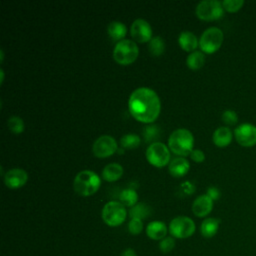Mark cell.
I'll return each instance as SVG.
<instances>
[{
	"label": "cell",
	"instance_id": "cell-6",
	"mask_svg": "<svg viewBox=\"0 0 256 256\" xmlns=\"http://www.w3.org/2000/svg\"><path fill=\"white\" fill-rule=\"evenodd\" d=\"M224 34L218 27L212 26L203 31L199 39V46L202 52L211 54L216 52L222 45Z\"/></svg>",
	"mask_w": 256,
	"mask_h": 256
},
{
	"label": "cell",
	"instance_id": "cell-4",
	"mask_svg": "<svg viewBox=\"0 0 256 256\" xmlns=\"http://www.w3.org/2000/svg\"><path fill=\"white\" fill-rule=\"evenodd\" d=\"M139 49L133 40L123 39L116 43L113 50L114 60L122 65L131 64L138 57Z\"/></svg>",
	"mask_w": 256,
	"mask_h": 256
},
{
	"label": "cell",
	"instance_id": "cell-29",
	"mask_svg": "<svg viewBox=\"0 0 256 256\" xmlns=\"http://www.w3.org/2000/svg\"><path fill=\"white\" fill-rule=\"evenodd\" d=\"M222 5L225 11L234 13L239 11L242 8V6L244 5V1L243 0H224L222 1Z\"/></svg>",
	"mask_w": 256,
	"mask_h": 256
},
{
	"label": "cell",
	"instance_id": "cell-32",
	"mask_svg": "<svg viewBox=\"0 0 256 256\" xmlns=\"http://www.w3.org/2000/svg\"><path fill=\"white\" fill-rule=\"evenodd\" d=\"M128 230L133 235H138L143 230V222L141 219L137 218H131V220L128 223Z\"/></svg>",
	"mask_w": 256,
	"mask_h": 256
},
{
	"label": "cell",
	"instance_id": "cell-28",
	"mask_svg": "<svg viewBox=\"0 0 256 256\" xmlns=\"http://www.w3.org/2000/svg\"><path fill=\"white\" fill-rule=\"evenodd\" d=\"M8 128L15 134H19L24 130V121L21 117L17 115H13L7 120Z\"/></svg>",
	"mask_w": 256,
	"mask_h": 256
},
{
	"label": "cell",
	"instance_id": "cell-12",
	"mask_svg": "<svg viewBox=\"0 0 256 256\" xmlns=\"http://www.w3.org/2000/svg\"><path fill=\"white\" fill-rule=\"evenodd\" d=\"M130 32L132 37L138 42H149L152 38L151 25L143 18H138L133 21Z\"/></svg>",
	"mask_w": 256,
	"mask_h": 256
},
{
	"label": "cell",
	"instance_id": "cell-16",
	"mask_svg": "<svg viewBox=\"0 0 256 256\" xmlns=\"http://www.w3.org/2000/svg\"><path fill=\"white\" fill-rule=\"evenodd\" d=\"M168 228L162 221H152L146 227V234L150 239L162 240L166 237Z\"/></svg>",
	"mask_w": 256,
	"mask_h": 256
},
{
	"label": "cell",
	"instance_id": "cell-5",
	"mask_svg": "<svg viewBox=\"0 0 256 256\" xmlns=\"http://www.w3.org/2000/svg\"><path fill=\"white\" fill-rule=\"evenodd\" d=\"M101 217L108 226L117 227L125 221L127 210L120 201H109L103 206Z\"/></svg>",
	"mask_w": 256,
	"mask_h": 256
},
{
	"label": "cell",
	"instance_id": "cell-27",
	"mask_svg": "<svg viewBox=\"0 0 256 256\" xmlns=\"http://www.w3.org/2000/svg\"><path fill=\"white\" fill-rule=\"evenodd\" d=\"M141 139L138 135L134 134V133H128L125 134L121 137L120 139V145L122 148H128V149H132V148H136L140 145Z\"/></svg>",
	"mask_w": 256,
	"mask_h": 256
},
{
	"label": "cell",
	"instance_id": "cell-26",
	"mask_svg": "<svg viewBox=\"0 0 256 256\" xmlns=\"http://www.w3.org/2000/svg\"><path fill=\"white\" fill-rule=\"evenodd\" d=\"M142 134H143L144 139H145L146 142L154 143V141L159 138V136L161 134V130H160V127L158 125L150 124V125H147L143 128Z\"/></svg>",
	"mask_w": 256,
	"mask_h": 256
},
{
	"label": "cell",
	"instance_id": "cell-39",
	"mask_svg": "<svg viewBox=\"0 0 256 256\" xmlns=\"http://www.w3.org/2000/svg\"><path fill=\"white\" fill-rule=\"evenodd\" d=\"M117 151H118V153H119V154H120V153H121V154H122V153H123V149H122V148H121V149H120V148H119V149H118V150H117Z\"/></svg>",
	"mask_w": 256,
	"mask_h": 256
},
{
	"label": "cell",
	"instance_id": "cell-2",
	"mask_svg": "<svg viewBox=\"0 0 256 256\" xmlns=\"http://www.w3.org/2000/svg\"><path fill=\"white\" fill-rule=\"evenodd\" d=\"M194 137L190 130L178 128L174 130L168 138L169 149L180 156H187L193 150Z\"/></svg>",
	"mask_w": 256,
	"mask_h": 256
},
{
	"label": "cell",
	"instance_id": "cell-9",
	"mask_svg": "<svg viewBox=\"0 0 256 256\" xmlns=\"http://www.w3.org/2000/svg\"><path fill=\"white\" fill-rule=\"evenodd\" d=\"M146 158L153 166L163 167L170 161V152L162 142L150 143L146 149Z\"/></svg>",
	"mask_w": 256,
	"mask_h": 256
},
{
	"label": "cell",
	"instance_id": "cell-1",
	"mask_svg": "<svg viewBox=\"0 0 256 256\" xmlns=\"http://www.w3.org/2000/svg\"><path fill=\"white\" fill-rule=\"evenodd\" d=\"M128 109L136 120L144 123H151L160 113V98L151 88H136L129 97Z\"/></svg>",
	"mask_w": 256,
	"mask_h": 256
},
{
	"label": "cell",
	"instance_id": "cell-19",
	"mask_svg": "<svg viewBox=\"0 0 256 256\" xmlns=\"http://www.w3.org/2000/svg\"><path fill=\"white\" fill-rule=\"evenodd\" d=\"M219 225H220L219 219L213 218V217L205 218L202 221L201 226H200V231H201L202 236L205 238H212L218 232Z\"/></svg>",
	"mask_w": 256,
	"mask_h": 256
},
{
	"label": "cell",
	"instance_id": "cell-13",
	"mask_svg": "<svg viewBox=\"0 0 256 256\" xmlns=\"http://www.w3.org/2000/svg\"><path fill=\"white\" fill-rule=\"evenodd\" d=\"M28 180L27 172L22 168H12L4 174V183L7 187L15 189L22 187Z\"/></svg>",
	"mask_w": 256,
	"mask_h": 256
},
{
	"label": "cell",
	"instance_id": "cell-8",
	"mask_svg": "<svg viewBox=\"0 0 256 256\" xmlns=\"http://www.w3.org/2000/svg\"><path fill=\"white\" fill-rule=\"evenodd\" d=\"M168 229L174 238L185 239L194 234L196 226L191 218L187 216H177L170 221Z\"/></svg>",
	"mask_w": 256,
	"mask_h": 256
},
{
	"label": "cell",
	"instance_id": "cell-17",
	"mask_svg": "<svg viewBox=\"0 0 256 256\" xmlns=\"http://www.w3.org/2000/svg\"><path fill=\"white\" fill-rule=\"evenodd\" d=\"M190 168V164L188 160L183 157H175L173 158L168 165V170L170 174L174 177H181L185 175Z\"/></svg>",
	"mask_w": 256,
	"mask_h": 256
},
{
	"label": "cell",
	"instance_id": "cell-14",
	"mask_svg": "<svg viewBox=\"0 0 256 256\" xmlns=\"http://www.w3.org/2000/svg\"><path fill=\"white\" fill-rule=\"evenodd\" d=\"M191 209L195 216L205 217L213 209V200L207 194L200 195L193 201Z\"/></svg>",
	"mask_w": 256,
	"mask_h": 256
},
{
	"label": "cell",
	"instance_id": "cell-23",
	"mask_svg": "<svg viewBox=\"0 0 256 256\" xmlns=\"http://www.w3.org/2000/svg\"><path fill=\"white\" fill-rule=\"evenodd\" d=\"M186 63L190 69H199L205 63V55L202 51H193L187 56Z\"/></svg>",
	"mask_w": 256,
	"mask_h": 256
},
{
	"label": "cell",
	"instance_id": "cell-15",
	"mask_svg": "<svg viewBox=\"0 0 256 256\" xmlns=\"http://www.w3.org/2000/svg\"><path fill=\"white\" fill-rule=\"evenodd\" d=\"M233 138V134L231 129L228 126H220L218 127L212 135L213 143L218 147H226L228 146Z\"/></svg>",
	"mask_w": 256,
	"mask_h": 256
},
{
	"label": "cell",
	"instance_id": "cell-38",
	"mask_svg": "<svg viewBox=\"0 0 256 256\" xmlns=\"http://www.w3.org/2000/svg\"><path fill=\"white\" fill-rule=\"evenodd\" d=\"M3 59H4V52H3V49H1L0 50V60H1V62L3 61Z\"/></svg>",
	"mask_w": 256,
	"mask_h": 256
},
{
	"label": "cell",
	"instance_id": "cell-35",
	"mask_svg": "<svg viewBox=\"0 0 256 256\" xmlns=\"http://www.w3.org/2000/svg\"><path fill=\"white\" fill-rule=\"evenodd\" d=\"M181 188H182V190H183L185 193H187V194H192V193L195 191V186H194L191 182H189V181L183 182V183L181 184Z\"/></svg>",
	"mask_w": 256,
	"mask_h": 256
},
{
	"label": "cell",
	"instance_id": "cell-33",
	"mask_svg": "<svg viewBox=\"0 0 256 256\" xmlns=\"http://www.w3.org/2000/svg\"><path fill=\"white\" fill-rule=\"evenodd\" d=\"M190 157L195 162H203L205 160V154L200 149H193L190 153Z\"/></svg>",
	"mask_w": 256,
	"mask_h": 256
},
{
	"label": "cell",
	"instance_id": "cell-18",
	"mask_svg": "<svg viewBox=\"0 0 256 256\" xmlns=\"http://www.w3.org/2000/svg\"><path fill=\"white\" fill-rule=\"evenodd\" d=\"M179 45L185 51H192L199 45V40L194 33L189 30H184L179 34L178 37Z\"/></svg>",
	"mask_w": 256,
	"mask_h": 256
},
{
	"label": "cell",
	"instance_id": "cell-25",
	"mask_svg": "<svg viewBox=\"0 0 256 256\" xmlns=\"http://www.w3.org/2000/svg\"><path fill=\"white\" fill-rule=\"evenodd\" d=\"M148 49L149 52L154 56L161 55L165 50V42L162 37L154 36L148 42Z\"/></svg>",
	"mask_w": 256,
	"mask_h": 256
},
{
	"label": "cell",
	"instance_id": "cell-30",
	"mask_svg": "<svg viewBox=\"0 0 256 256\" xmlns=\"http://www.w3.org/2000/svg\"><path fill=\"white\" fill-rule=\"evenodd\" d=\"M175 247V240L174 237L171 236H166L165 238H163L162 240H160L159 242V249L161 250V252L163 253H169L171 252Z\"/></svg>",
	"mask_w": 256,
	"mask_h": 256
},
{
	"label": "cell",
	"instance_id": "cell-10",
	"mask_svg": "<svg viewBox=\"0 0 256 256\" xmlns=\"http://www.w3.org/2000/svg\"><path fill=\"white\" fill-rule=\"evenodd\" d=\"M118 150L116 140L110 135H101L93 143L92 151L96 157L104 158L111 156Z\"/></svg>",
	"mask_w": 256,
	"mask_h": 256
},
{
	"label": "cell",
	"instance_id": "cell-34",
	"mask_svg": "<svg viewBox=\"0 0 256 256\" xmlns=\"http://www.w3.org/2000/svg\"><path fill=\"white\" fill-rule=\"evenodd\" d=\"M206 194L213 200H218L219 197H220V190L217 188V187H214V186H210L207 188V192Z\"/></svg>",
	"mask_w": 256,
	"mask_h": 256
},
{
	"label": "cell",
	"instance_id": "cell-24",
	"mask_svg": "<svg viewBox=\"0 0 256 256\" xmlns=\"http://www.w3.org/2000/svg\"><path fill=\"white\" fill-rule=\"evenodd\" d=\"M151 213L150 207L145 203H137L129 210V215L131 218H137V219H145L147 218Z\"/></svg>",
	"mask_w": 256,
	"mask_h": 256
},
{
	"label": "cell",
	"instance_id": "cell-21",
	"mask_svg": "<svg viewBox=\"0 0 256 256\" xmlns=\"http://www.w3.org/2000/svg\"><path fill=\"white\" fill-rule=\"evenodd\" d=\"M123 174V167L118 163H109L102 170V177L106 181L112 182L119 179Z\"/></svg>",
	"mask_w": 256,
	"mask_h": 256
},
{
	"label": "cell",
	"instance_id": "cell-22",
	"mask_svg": "<svg viewBox=\"0 0 256 256\" xmlns=\"http://www.w3.org/2000/svg\"><path fill=\"white\" fill-rule=\"evenodd\" d=\"M120 202L126 207H133L135 204H137L138 201V194L133 188H125L121 191L119 195Z\"/></svg>",
	"mask_w": 256,
	"mask_h": 256
},
{
	"label": "cell",
	"instance_id": "cell-11",
	"mask_svg": "<svg viewBox=\"0 0 256 256\" xmlns=\"http://www.w3.org/2000/svg\"><path fill=\"white\" fill-rule=\"evenodd\" d=\"M234 137L240 146L253 147L256 145V126L251 123H242L235 128Z\"/></svg>",
	"mask_w": 256,
	"mask_h": 256
},
{
	"label": "cell",
	"instance_id": "cell-3",
	"mask_svg": "<svg viewBox=\"0 0 256 256\" xmlns=\"http://www.w3.org/2000/svg\"><path fill=\"white\" fill-rule=\"evenodd\" d=\"M100 177L91 170H82L78 172L73 181L74 191L81 196H90L100 187Z\"/></svg>",
	"mask_w": 256,
	"mask_h": 256
},
{
	"label": "cell",
	"instance_id": "cell-37",
	"mask_svg": "<svg viewBox=\"0 0 256 256\" xmlns=\"http://www.w3.org/2000/svg\"><path fill=\"white\" fill-rule=\"evenodd\" d=\"M0 75H1V78H0V83H2L4 81V70L1 68L0 69Z\"/></svg>",
	"mask_w": 256,
	"mask_h": 256
},
{
	"label": "cell",
	"instance_id": "cell-36",
	"mask_svg": "<svg viewBox=\"0 0 256 256\" xmlns=\"http://www.w3.org/2000/svg\"><path fill=\"white\" fill-rule=\"evenodd\" d=\"M121 256H137V255H136V252H135L133 249L127 248V249H125V250L122 252Z\"/></svg>",
	"mask_w": 256,
	"mask_h": 256
},
{
	"label": "cell",
	"instance_id": "cell-20",
	"mask_svg": "<svg viewBox=\"0 0 256 256\" xmlns=\"http://www.w3.org/2000/svg\"><path fill=\"white\" fill-rule=\"evenodd\" d=\"M107 32L110 38L114 41L123 40L126 35L127 28L123 22L120 21H112L107 26Z\"/></svg>",
	"mask_w": 256,
	"mask_h": 256
},
{
	"label": "cell",
	"instance_id": "cell-7",
	"mask_svg": "<svg viewBox=\"0 0 256 256\" xmlns=\"http://www.w3.org/2000/svg\"><path fill=\"white\" fill-rule=\"evenodd\" d=\"M198 18L204 21H213L220 19L224 14L222 2L218 0H202L195 9Z\"/></svg>",
	"mask_w": 256,
	"mask_h": 256
},
{
	"label": "cell",
	"instance_id": "cell-31",
	"mask_svg": "<svg viewBox=\"0 0 256 256\" xmlns=\"http://www.w3.org/2000/svg\"><path fill=\"white\" fill-rule=\"evenodd\" d=\"M221 119L226 125H235L238 122V115L234 110L228 109L222 113Z\"/></svg>",
	"mask_w": 256,
	"mask_h": 256
}]
</instances>
